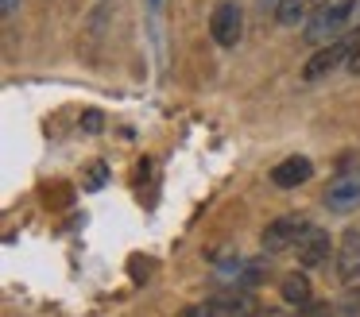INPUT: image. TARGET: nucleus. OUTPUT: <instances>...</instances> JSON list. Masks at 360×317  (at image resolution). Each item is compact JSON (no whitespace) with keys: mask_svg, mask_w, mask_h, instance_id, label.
Segmentation results:
<instances>
[{"mask_svg":"<svg viewBox=\"0 0 360 317\" xmlns=\"http://www.w3.org/2000/svg\"><path fill=\"white\" fill-rule=\"evenodd\" d=\"M326 205L333 213H349V209L360 205V170H349V174L333 178L326 190Z\"/></svg>","mask_w":360,"mask_h":317,"instance_id":"obj_8","label":"nucleus"},{"mask_svg":"<svg viewBox=\"0 0 360 317\" xmlns=\"http://www.w3.org/2000/svg\"><path fill=\"white\" fill-rule=\"evenodd\" d=\"M210 35H213V43L225 46V51L240 43V35H244V15H240V8H236L233 0H221V4L213 8V15H210Z\"/></svg>","mask_w":360,"mask_h":317,"instance_id":"obj_4","label":"nucleus"},{"mask_svg":"<svg viewBox=\"0 0 360 317\" xmlns=\"http://www.w3.org/2000/svg\"><path fill=\"white\" fill-rule=\"evenodd\" d=\"M321 0H275V23L279 27H298L302 20H310L318 12Z\"/></svg>","mask_w":360,"mask_h":317,"instance_id":"obj_9","label":"nucleus"},{"mask_svg":"<svg viewBox=\"0 0 360 317\" xmlns=\"http://www.w3.org/2000/svg\"><path fill=\"white\" fill-rule=\"evenodd\" d=\"M314 178V162L306 155H287L283 162L271 167V186L275 190H295V186H306Z\"/></svg>","mask_w":360,"mask_h":317,"instance_id":"obj_6","label":"nucleus"},{"mask_svg":"<svg viewBox=\"0 0 360 317\" xmlns=\"http://www.w3.org/2000/svg\"><path fill=\"white\" fill-rule=\"evenodd\" d=\"M256 317H279V313H256Z\"/></svg>","mask_w":360,"mask_h":317,"instance_id":"obj_19","label":"nucleus"},{"mask_svg":"<svg viewBox=\"0 0 360 317\" xmlns=\"http://www.w3.org/2000/svg\"><path fill=\"white\" fill-rule=\"evenodd\" d=\"M356 39H360V31H356V35H349V39H333V43L318 46L314 58L302 62V82H321V77H329L337 66H345L349 54H352V46H356Z\"/></svg>","mask_w":360,"mask_h":317,"instance_id":"obj_2","label":"nucleus"},{"mask_svg":"<svg viewBox=\"0 0 360 317\" xmlns=\"http://www.w3.org/2000/svg\"><path fill=\"white\" fill-rule=\"evenodd\" d=\"M337 309H329V302H306V306H298V317H333Z\"/></svg>","mask_w":360,"mask_h":317,"instance_id":"obj_13","label":"nucleus"},{"mask_svg":"<svg viewBox=\"0 0 360 317\" xmlns=\"http://www.w3.org/2000/svg\"><path fill=\"white\" fill-rule=\"evenodd\" d=\"M179 317H213V306H210V298H205V302H194V306H186Z\"/></svg>","mask_w":360,"mask_h":317,"instance_id":"obj_14","label":"nucleus"},{"mask_svg":"<svg viewBox=\"0 0 360 317\" xmlns=\"http://www.w3.org/2000/svg\"><path fill=\"white\" fill-rule=\"evenodd\" d=\"M148 4H151V8H159V4H163V0H148Z\"/></svg>","mask_w":360,"mask_h":317,"instance_id":"obj_18","label":"nucleus"},{"mask_svg":"<svg viewBox=\"0 0 360 317\" xmlns=\"http://www.w3.org/2000/svg\"><path fill=\"white\" fill-rule=\"evenodd\" d=\"M279 294H283V302H287V306H295V309H298V306H306V302L314 298L310 278H306V275H298V271H295V275H287V278H283Z\"/></svg>","mask_w":360,"mask_h":317,"instance_id":"obj_10","label":"nucleus"},{"mask_svg":"<svg viewBox=\"0 0 360 317\" xmlns=\"http://www.w3.org/2000/svg\"><path fill=\"white\" fill-rule=\"evenodd\" d=\"M345 70H349V74H360V39H356V46H352V54H349V62H345Z\"/></svg>","mask_w":360,"mask_h":317,"instance_id":"obj_16","label":"nucleus"},{"mask_svg":"<svg viewBox=\"0 0 360 317\" xmlns=\"http://www.w3.org/2000/svg\"><path fill=\"white\" fill-rule=\"evenodd\" d=\"M337 278L341 283H356L360 278V224H349L337 244Z\"/></svg>","mask_w":360,"mask_h":317,"instance_id":"obj_5","label":"nucleus"},{"mask_svg":"<svg viewBox=\"0 0 360 317\" xmlns=\"http://www.w3.org/2000/svg\"><path fill=\"white\" fill-rule=\"evenodd\" d=\"M101 120H105V116H101V112H97V108H89V112H86V116H82V128H86V131H94V136H97V131H101V128H105V124H101Z\"/></svg>","mask_w":360,"mask_h":317,"instance_id":"obj_15","label":"nucleus"},{"mask_svg":"<svg viewBox=\"0 0 360 317\" xmlns=\"http://www.w3.org/2000/svg\"><path fill=\"white\" fill-rule=\"evenodd\" d=\"M306 228H310V216L306 213H279L275 221H267L259 244H264V252H290L306 236Z\"/></svg>","mask_w":360,"mask_h":317,"instance_id":"obj_3","label":"nucleus"},{"mask_svg":"<svg viewBox=\"0 0 360 317\" xmlns=\"http://www.w3.org/2000/svg\"><path fill=\"white\" fill-rule=\"evenodd\" d=\"M105 182H109V167H105V162H94L89 174H86V190H101Z\"/></svg>","mask_w":360,"mask_h":317,"instance_id":"obj_12","label":"nucleus"},{"mask_svg":"<svg viewBox=\"0 0 360 317\" xmlns=\"http://www.w3.org/2000/svg\"><path fill=\"white\" fill-rule=\"evenodd\" d=\"M295 252H298V263H302L306 271H314V267H321V263L329 259V252H333V240H329V232L326 228H306V236L295 244Z\"/></svg>","mask_w":360,"mask_h":317,"instance_id":"obj_7","label":"nucleus"},{"mask_svg":"<svg viewBox=\"0 0 360 317\" xmlns=\"http://www.w3.org/2000/svg\"><path fill=\"white\" fill-rule=\"evenodd\" d=\"M352 12H356V0H321L318 12L310 15V23H306L302 39L314 43V46L333 43V39H341V31L349 27Z\"/></svg>","mask_w":360,"mask_h":317,"instance_id":"obj_1","label":"nucleus"},{"mask_svg":"<svg viewBox=\"0 0 360 317\" xmlns=\"http://www.w3.org/2000/svg\"><path fill=\"white\" fill-rule=\"evenodd\" d=\"M337 313L360 317V286H349V290L341 294V302H337Z\"/></svg>","mask_w":360,"mask_h":317,"instance_id":"obj_11","label":"nucleus"},{"mask_svg":"<svg viewBox=\"0 0 360 317\" xmlns=\"http://www.w3.org/2000/svg\"><path fill=\"white\" fill-rule=\"evenodd\" d=\"M16 4H20V0H0V12L12 15V12H16Z\"/></svg>","mask_w":360,"mask_h":317,"instance_id":"obj_17","label":"nucleus"}]
</instances>
